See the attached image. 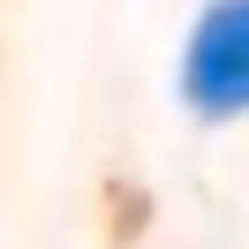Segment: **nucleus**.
Segmentation results:
<instances>
[{"mask_svg": "<svg viewBox=\"0 0 249 249\" xmlns=\"http://www.w3.org/2000/svg\"><path fill=\"white\" fill-rule=\"evenodd\" d=\"M181 106L204 121L249 113V0H204L181 38Z\"/></svg>", "mask_w": 249, "mask_h": 249, "instance_id": "nucleus-1", "label": "nucleus"}]
</instances>
